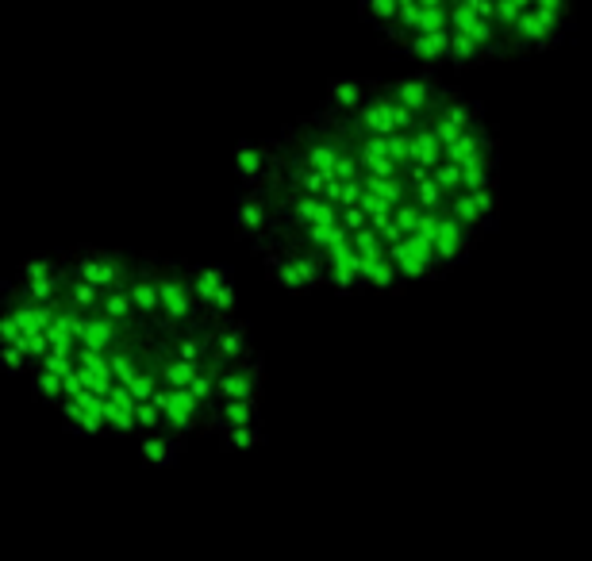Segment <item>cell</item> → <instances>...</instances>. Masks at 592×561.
Segmentation results:
<instances>
[{
    "mask_svg": "<svg viewBox=\"0 0 592 561\" xmlns=\"http://www.w3.org/2000/svg\"><path fill=\"white\" fill-rule=\"evenodd\" d=\"M66 262L77 277L93 281L100 289H127L131 285V273H135V254L127 250H104V246H74V250H62Z\"/></svg>",
    "mask_w": 592,
    "mask_h": 561,
    "instance_id": "7a4b0ae2",
    "label": "cell"
},
{
    "mask_svg": "<svg viewBox=\"0 0 592 561\" xmlns=\"http://www.w3.org/2000/svg\"><path fill=\"white\" fill-rule=\"evenodd\" d=\"M435 181L443 185L446 193L454 196V193H466V170H462V162H454V158H443L439 166H435Z\"/></svg>",
    "mask_w": 592,
    "mask_h": 561,
    "instance_id": "44dd1931",
    "label": "cell"
},
{
    "mask_svg": "<svg viewBox=\"0 0 592 561\" xmlns=\"http://www.w3.org/2000/svg\"><path fill=\"white\" fill-rule=\"evenodd\" d=\"M262 389H266V358H262V350L254 358L223 366L220 377H216V396L220 400H231V396H262Z\"/></svg>",
    "mask_w": 592,
    "mask_h": 561,
    "instance_id": "8992f818",
    "label": "cell"
},
{
    "mask_svg": "<svg viewBox=\"0 0 592 561\" xmlns=\"http://www.w3.org/2000/svg\"><path fill=\"white\" fill-rule=\"evenodd\" d=\"M477 66H485L481 43H477L469 31L450 27V70H477Z\"/></svg>",
    "mask_w": 592,
    "mask_h": 561,
    "instance_id": "9a60e30c",
    "label": "cell"
},
{
    "mask_svg": "<svg viewBox=\"0 0 592 561\" xmlns=\"http://www.w3.org/2000/svg\"><path fill=\"white\" fill-rule=\"evenodd\" d=\"M446 212H450V216H458V220L466 223L473 235H481V239L496 231V223L489 220L485 212H481V204L473 200V193H469V189H466V193H454V196H450V208H446Z\"/></svg>",
    "mask_w": 592,
    "mask_h": 561,
    "instance_id": "5bb4252c",
    "label": "cell"
},
{
    "mask_svg": "<svg viewBox=\"0 0 592 561\" xmlns=\"http://www.w3.org/2000/svg\"><path fill=\"white\" fill-rule=\"evenodd\" d=\"M370 93L373 81H366V77H331L323 89V108H331L339 116H358Z\"/></svg>",
    "mask_w": 592,
    "mask_h": 561,
    "instance_id": "9c48e42d",
    "label": "cell"
},
{
    "mask_svg": "<svg viewBox=\"0 0 592 561\" xmlns=\"http://www.w3.org/2000/svg\"><path fill=\"white\" fill-rule=\"evenodd\" d=\"M439 116H446V120H450V123H458V127L466 131V127H473V123H477V120H481V116H485V108H481L477 100L462 97L458 89H450V93H446V100H443V104H439Z\"/></svg>",
    "mask_w": 592,
    "mask_h": 561,
    "instance_id": "e0dca14e",
    "label": "cell"
},
{
    "mask_svg": "<svg viewBox=\"0 0 592 561\" xmlns=\"http://www.w3.org/2000/svg\"><path fill=\"white\" fill-rule=\"evenodd\" d=\"M189 269V281H193V293L197 300L204 304V312H212V304H216V293H220L223 285L235 277L231 266H208V262H185Z\"/></svg>",
    "mask_w": 592,
    "mask_h": 561,
    "instance_id": "4fadbf2b",
    "label": "cell"
},
{
    "mask_svg": "<svg viewBox=\"0 0 592 561\" xmlns=\"http://www.w3.org/2000/svg\"><path fill=\"white\" fill-rule=\"evenodd\" d=\"M473 200L481 204V212L489 216V220H500V185H485V189H473Z\"/></svg>",
    "mask_w": 592,
    "mask_h": 561,
    "instance_id": "603a6c76",
    "label": "cell"
},
{
    "mask_svg": "<svg viewBox=\"0 0 592 561\" xmlns=\"http://www.w3.org/2000/svg\"><path fill=\"white\" fill-rule=\"evenodd\" d=\"M139 439V458L150 465H173L185 458V450H189V439L185 435H173V431H139L135 435Z\"/></svg>",
    "mask_w": 592,
    "mask_h": 561,
    "instance_id": "8fae6325",
    "label": "cell"
},
{
    "mask_svg": "<svg viewBox=\"0 0 592 561\" xmlns=\"http://www.w3.org/2000/svg\"><path fill=\"white\" fill-rule=\"evenodd\" d=\"M435 258H439V266L450 273L454 266H462L469 262V254H473V246L481 243V235H473L466 223L458 220V216H450L443 212V223H439V231H435Z\"/></svg>",
    "mask_w": 592,
    "mask_h": 561,
    "instance_id": "52a82bcc",
    "label": "cell"
},
{
    "mask_svg": "<svg viewBox=\"0 0 592 561\" xmlns=\"http://www.w3.org/2000/svg\"><path fill=\"white\" fill-rule=\"evenodd\" d=\"M100 312L124 327H139L143 319L135 312V300H131V289H104V300H100Z\"/></svg>",
    "mask_w": 592,
    "mask_h": 561,
    "instance_id": "ac0fdd59",
    "label": "cell"
},
{
    "mask_svg": "<svg viewBox=\"0 0 592 561\" xmlns=\"http://www.w3.org/2000/svg\"><path fill=\"white\" fill-rule=\"evenodd\" d=\"M208 339H212V354L220 358L223 366L258 354L254 335H250V323L243 316H227V319H220V323H208Z\"/></svg>",
    "mask_w": 592,
    "mask_h": 561,
    "instance_id": "5b68a950",
    "label": "cell"
},
{
    "mask_svg": "<svg viewBox=\"0 0 592 561\" xmlns=\"http://www.w3.org/2000/svg\"><path fill=\"white\" fill-rule=\"evenodd\" d=\"M231 227L247 246L262 243L277 227V204H273L270 189L262 185H239V193L231 200Z\"/></svg>",
    "mask_w": 592,
    "mask_h": 561,
    "instance_id": "3957f363",
    "label": "cell"
},
{
    "mask_svg": "<svg viewBox=\"0 0 592 561\" xmlns=\"http://www.w3.org/2000/svg\"><path fill=\"white\" fill-rule=\"evenodd\" d=\"M158 289H162V323H166V331H177V327H208L212 323V316L204 312V304L193 293L189 269H185L181 258H162Z\"/></svg>",
    "mask_w": 592,
    "mask_h": 561,
    "instance_id": "6da1fadb",
    "label": "cell"
},
{
    "mask_svg": "<svg viewBox=\"0 0 592 561\" xmlns=\"http://www.w3.org/2000/svg\"><path fill=\"white\" fill-rule=\"evenodd\" d=\"M204 408L208 404H200L197 396L189 389H173L170 404H166V431H173V435H200L204 431Z\"/></svg>",
    "mask_w": 592,
    "mask_h": 561,
    "instance_id": "30bf717a",
    "label": "cell"
},
{
    "mask_svg": "<svg viewBox=\"0 0 592 561\" xmlns=\"http://www.w3.org/2000/svg\"><path fill=\"white\" fill-rule=\"evenodd\" d=\"M400 54L412 58L416 66L443 70V66H450V27H439V31H412V39L404 43Z\"/></svg>",
    "mask_w": 592,
    "mask_h": 561,
    "instance_id": "ba28073f",
    "label": "cell"
},
{
    "mask_svg": "<svg viewBox=\"0 0 592 561\" xmlns=\"http://www.w3.org/2000/svg\"><path fill=\"white\" fill-rule=\"evenodd\" d=\"M266 170H270L266 139H239L235 143V181L239 185H262Z\"/></svg>",
    "mask_w": 592,
    "mask_h": 561,
    "instance_id": "7c38bea8",
    "label": "cell"
},
{
    "mask_svg": "<svg viewBox=\"0 0 592 561\" xmlns=\"http://www.w3.org/2000/svg\"><path fill=\"white\" fill-rule=\"evenodd\" d=\"M266 442V431L262 423H239V427H223L216 435V446L223 454H239V450H258Z\"/></svg>",
    "mask_w": 592,
    "mask_h": 561,
    "instance_id": "2e32d148",
    "label": "cell"
},
{
    "mask_svg": "<svg viewBox=\"0 0 592 561\" xmlns=\"http://www.w3.org/2000/svg\"><path fill=\"white\" fill-rule=\"evenodd\" d=\"M396 12H400V0H358V20L370 24L373 31L396 20Z\"/></svg>",
    "mask_w": 592,
    "mask_h": 561,
    "instance_id": "ffe728a7",
    "label": "cell"
},
{
    "mask_svg": "<svg viewBox=\"0 0 592 561\" xmlns=\"http://www.w3.org/2000/svg\"><path fill=\"white\" fill-rule=\"evenodd\" d=\"M208 316H212V323H220V319H227V316H239V289H235V277L216 293V304H212Z\"/></svg>",
    "mask_w": 592,
    "mask_h": 561,
    "instance_id": "7402d4cb",
    "label": "cell"
},
{
    "mask_svg": "<svg viewBox=\"0 0 592 561\" xmlns=\"http://www.w3.org/2000/svg\"><path fill=\"white\" fill-rule=\"evenodd\" d=\"M535 4L546 8V12H554V16H562V20H569V24H573V16H577L573 0H535Z\"/></svg>",
    "mask_w": 592,
    "mask_h": 561,
    "instance_id": "cb8c5ba5",
    "label": "cell"
},
{
    "mask_svg": "<svg viewBox=\"0 0 592 561\" xmlns=\"http://www.w3.org/2000/svg\"><path fill=\"white\" fill-rule=\"evenodd\" d=\"M389 93H393L396 100H404L408 108L431 116V112H439V104L446 100L450 85H443V81L435 77V70L420 66L416 74H404V77H396V81H389Z\"/></svg>",
    "mask_w": 592,
    "mask_h": 561,
    "instance_id": "277c9868",
    "label": "cell"
},
{
    "mask_svg": "<svg viewBox=\"0 0 592 561\" xmlns=\"http://www.w3.org/2000/svg\"><path fill=\"white\" fill-rule=\"evenodd\" d=\"M100 300H104V289L93 285V281H85V277H77L74 269H70V285H66V304L77 308V312H100Z\"/></svg>",
    "mask_w": 592,
    "mask_h": 561,
    "instance_id": "d6986e66",
    "label": "cell"
}]
</instances>
